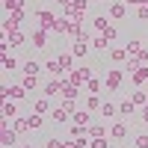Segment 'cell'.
Masks as SVG:
<instances>
[{"label":"cell","instance_id":"obj_1","mask_svg":"<svg viewBox=\"0 0 148 148\" xmlns=\"http://www.w3.org/2000/svg\"><path fill=\"white\" fill-rule=\"evenodd\" d=\"M125 74H127V71H121V68H110V71H107V77H104L107 92H116L119 86H121V80H125Z\"/></svg>","mask_w":148,"mask_h":148},{"label":"cell","instance_id":"obj_2","mask_svg":"<svg viewBox=\"0 0 148 148\" xmlns=\"http://www.w3.org/2000/svg\"><path fill=\"white\" fill-rule=\"evenodd\" d=\"M92 80V68L89 65H77L71 74H68V83H74V86H83V83H89Z\"/></svg>","mask_w":148,"mask_h":148},{"label":"cell","instance_id":"obj_3","mask_svg":"<svg viewBox=\"0 0 148 148\" xmlns=\"http://www.w3.org/2000/svg\"><path fill=\"white\" fill-rule=\"evenodd\" d=\"M65 77H53V80H47L45 83V98H53V95H59V92H62L65 89Z\"/></svg>","mask_w":148,"mask_h":148},{"label":"cell","instance_id":"obj_4","mask_svg":"<svg viewBox=\"0 0 148 148\" xmlns=\"http://www.w3.org/2000/svg\"><path fill=\"white\" fill-rule=\"evenodd\" d=\"M36 21H39L42 30H53V24H56V18H53L47 9H39V12H36Z\"/></svg>","mask_w":148,"mask_h":148},{"label":"cell","instance_id":"obj_5","mask_svg":"<svg viewBox=\"0 0 148 148\" xmlns=\"http://www.w3.org/2000/svg\"><path fill=\"white\" fill-rule=\"evenodd\" d=\"M30 42H33V47H39V51H45V47H47V30L36 27V30H33V36H30Z\"/></svg>","mask_w":148,"mask_h":148},{"label":"cell","instance_id":"obj_6","mask_svg":"<svg viewBox=\"0 0 148 148\" xmlns=\"http://www.w3.org/2000/svg\"><path fill=\"white\" fill-rule=\"evenodd\" d=\"M127 15V6H125V0H116V3H110V18L113 21H121Z\"/></svg>","mask_w":148,"mask_h":148},{"label":"cell","instance_id":"obj_7","mask_svg":"<svg viewBox=\"0 0 148 148\" xmlns=\"http://www.w3.org/2000/svg\"><path fill=\"white\" fill-rule=\"evenodd\" d=\"M27 89L24 86H3V98H15V101H24Z\"/></svg>","mask_w":148,"mask_h":148},{"label":"cell","instance_id":"obj_8","mask_svg":"<svg viewBox=\"0 0 148 148\" xmlns=\"http://www.w3.org/2000/svg\"><path fill=\"white\" fill-rule=\"evenodd\" d=\"M56 59H59V65H62V71H68V74L74 71V53H71V51H62Z\"/></svg>","mask_w":148,"mask_h":148},{"label":"cell","instance_id":"obj_9","mask_svg":"<svg viewBox=\"0 0 148 148\" xmlns=\"http://www.w3.org/2000/svg\"><path fill=\"white\" fill-rule=\"evenodd\" d=\"M110 136L113 139H125L127 136V121H116V125L110 127Z\"/></svg>","mask_w":148,"mask_h":148},{"label":"cell","instance_id":"obj_10","mask_svg":"<svg viewBox=\"0 0 148 148\" xmlns=\"http://www.w3.org/2000/svg\"><path fill=\"white\" fill-rule=\"evenodd\" d=\"M51 121H53V125H65V121H71V116L65 113L62 107H56V110H51Z\"/></svg>","mask_w":148,"mask_h":148},{"label":"cell","instance_id":"obj_11","mask_svg":"<svg viewBox=\"0 0 148 148\" xmlns=\"http://www.w3.org/2000/svg\"><path fill=\"white\" fill-rule=\"evenodd\" d=\"M101 116H104V121H107V119H116V116H119V104H113V101H104V107H101Z\"/></svg>","mask_w":148,"mask_h":148},{"label":"cell","instance_id":"obj_12","mask_svg":"<svg viewBox=\"0 0 148 148\" xmlns=\"http://www.w3.org/2000/svg\"><path fill=\"white\" fill-rule=\"evenodd\" d=\"M27 121H30V130H42V127H45V116H42V113H36V110L27 116Z\"/></svg>","mask_w":148,"mask_h":148},{"label":"cell","instance_id":"obj_13","mask_svg":"<svg viewBox=\"0 0 148 148\" xmlns=\"http://www.w3.org/2000/svg\"><path fill=\"white\" fill-rule=\"evenodd\" d=\"M130 80L136 83V86H142V83H148V65H139L136 71L130 74Z\"/></svg>","mask_w":148,"mask_h":148},{"label":"cell","instance_id":"obj_14","mask_svg":"<svg viewBox=\"0 0 148 148\" xmlns=\"http://www.w3.org/2000/svg\"><path fill=\"white\" fill-rule=\"evenodd\" d=\"M71 121H74V125H86V127H89V121H92V113H89V110H77V113L71 116Z\"/></svg>","mask_w":148,"mask_h":148},{"label":"cell","instance_id":"obj_15","mask_svg":"<svg viewBox=\"0 0 148 148\" xmlns=\"http://www.w3.org/2000/svg\"><path fill=\"white\" fill-rule=\"evenodd\" d=\"M45 71L47 74H53V77H62V65H59V59H47V62H45Z\"/></svg>","mask_w":148,"mask_h":148},{"label":"cell","instance_id":"obj_16","mask_svg":"<svg viewBox=\"0 0 148 148\" xmlns=\"http://www.w3.org/2000/svg\"><path fill=\"white\" fill-rule=\"evenodd\" d=\"M133 113H136V104H133L130 98H127V101H121V104H119V116H121V119H127V116H133Z\"/></svg>","mask_w":148,"mask_h":148},{"label":"cell","instance_id":"obj_17","mask_svg":"<svg viewBox=\"0 0 148 148\" xmlns=\"http://www.w3.org/2000/svg\"><path fill=\"white\" fill-rule=\"evenodd\" d=\"M3 39H6L12 47H21V45H24V33H21V30H12V33H6V36H3Z\"/></svg>","mask_w":148,"mask_h":148},{"label":"cell","instance_id":"obj_18","mask_svg":"<svg viewBox=\"0 0 148 148\" xmlns=\"http://www.w3.org/2000/svg\"><path fill=\"white\" fill-rule=\"evenodd\" d=\"M21 68H24V74H33V77H39L45 65H42V62H36V59H30V62H24Z\"/></svg>","mask_w":148,"mask_h":148},{"label":"cell","instance_id":"obj_19","mask_svg":"<svg viewBox=\"0 0 148 148\" xmlns=\"http://www.w3.org/2000/svg\"><path fill=\"white\" fill-rule=\"evenodd\" d=\"M86 133H89L92 139H98V136H107V125H89V127H86Z\"/></svg>","mask_w":148,"mask_h":148},{"label":"cell","instance_id":"obj_20","mask_svg":"<svg viewBox=\"0 0 148 148\" xmlns=\"http://www.w3.org/2000/svg\"><path fill=\"white\" fill-rule=\"evenodd\" d=\"M110 59H113V62H127V51L125 47H113V51H110Z\"/></svg>","mask_w":148,"mask_h":148},{"label":"cell","instance_id":"obj_21","mask_svg":"<svg viewBox=\"0 0 148 148\" xmlns=\"http://www.w3.org/2000/svg\"><path fill=\"white\" fill-rule=\"evenodd\" d=\"M12 130H15V133L30 130V121H27V119H21V116H18V119H12Z\"/></svg>","mask_w":148,"mask_h":148},{"label":"cell","instance_id":"obj_22","mask_svg":"<svg viewBox=\"0 0 148 148\" xmlns=\"http://www.w3.org/2000/svg\"><path fill=\"white\" fill-rule=\"evenodd\" d=\"M36 113H51V98H36Z\"/></svg>","mask_w":148,"mask_h":148},{"label":"cell","instance_id":"obj_23","mask_svg":"<svg viewBox=\"0 0 148 148\" xmlns=\"http://www.w3.org/2000/svg\"><path fill=\"white\" fill-rule=\"evenodd\" d=\"M101 107H104V101H101L98 95H89V98H86V110H89V113H92V110H101Z\"/></svg>","mask_w":148,"mask_h":148},{"label":"cell","instance_id":"obj_24","mask_svg":"<svg viewBox=\"0 0 148 148\" xmlns=\"http://www.w3.org/2000/svg\"><path fill=\"white\" fill-rule=\"evenodd\" d=\"M125 51H127V56H136V53L142 51V42H139V39H133V42H127V45H125Z\"/></svg>","mask_w":148,"mask_h":148},{"label":"cell","instance_id":"obj_25","mask_svg":"<svg viewBox=\"0 0 148 148\" xmlns=\"http://www.w3.org/2000/svg\"><path fill=\"white\" fill-rule=\"evenodd\" d=\"M3 119H18V107L12 104V101L3 104Z\"/></svg>","mask_w":148,"mask_h":148},{"label":"cell","instance_id":"obj_26","mask_svg":"<svg viewBox=\"0 0 148 148\" xmlns=\"http://www.w3.org/2000/svg\"><path fill=\"white\" fill-rule=\"evenodd\" d=\"M62 110L68 116H74V113H77V101H74V98H62Z\"/></svg>","mask_w":148,"mask_h":148},{"label":"cell","instance_id":"obj_27","mask_svg":"<svg viewBox=\"0 0 148 148\" xmlns=\"http://www.w3.org/2000/svg\"><path fill=\"white\" fill-rule=\"evenodd\" d=\"M3 9L6 12H18V9H24V0H3Z\"/></svg>","mask_w":148,"mask_h":148},{"label":"cell","instance_id":"obj_28","mask_svg":"<svg viewBox=\"0 0 148 148\" xmlns=\"http://www.w3.org/2000/svg\"><path fill=\"white\" fill-rule=\"evenodd\" d=\"M130 101L136 104V107H148V95H145V92H133V95H130Z\"/></svg>","mask_w":148,"mask_h":148},{"label":"cell","instance_id":"obj_29","mask_svg":"<svg viewBox=\"0 0 148 148\" xmlns=\"http://www.w3.org/2000/svg\"><path fill=\"white\" fill-rule=\"evenodd\" d=\"M21 86H24V89H36V86H39V77H33V74H24Z\"/></svg>","mask_w":148,"mask_h":148},{"label":"cell","instance_id":"obj_30","mask_svg":"<svg viewBox=\"0 0 148 148\" xmlns=\"http://www.w3.org/2000/svg\"><path fill=\"white\" fill-rule=\"evenodd\" d=\"M92 27H95V30H98V33H104V30H107V27H110V21H107V18H104V15H98V18H95V21H92Z\"/></svg>","mask_w":148,"mask_h":148},{"label":"cell","instance_id":"obj_31","mask_svg":"<svg viewBox=\"0 0 148 148\" xmlns=\"http://www.w3.org/2000/svg\"><path fill=\"white\" fill-rule=\"evenodd\" d=\"M3 68H6V71H15V68H18V59L9 56V53H3Z\"/></svg>","mask_w":148,"mask_h":148},{"label":"cell","instance_id":"obj_32","mask_svg":"<svg viewBox=\"0 0 148 148\" xmlns=\"http://www.w3.org/2000/svg\"><path fill=\"white\" fill-rule=\"evenodd\" d=\"M71 139H80V136H86V125H71Z\"/></svg>","mask_w":148,"mask_h":148},{"label":"cell","instance_id":"obj_33","mask_svg":"<svg viewBox=\"0 0 148 148\" xmlns=\"http://www.w3.org/2000/svg\"><path fill=\"white\" fill-rule=\"evenodd\" d=\"M101 36H104V39H107V42H116V39H119V30L113 27V24H110V27H107V30H104Z\"/></svg>","mask_w":148,"mask_h":148},{"label":"cell","instance_id":"obj_34","mask_svg":"<svg viewBox=\"0 0 148 148\" xmlns=\"http://www.w3.org/2000/svg\"><path fill=\"white\" fill-rule=\"evenodd\" d=\"M107 45H110V42L104 39V36H95V39H92V51H104Z\"/></svg>","mask_w":148,"mask_h":148},{"label":"cell","instance_id":"obj_35","mask_svg":"<svg viewBox=\"0 0 148 148\" xmlns=\"http://www.w3.org/2000/svg\"><path fill=\"white\" fill-rule=\"evenodd\" d=\"M86 89H89V95H98V92H101V80H98V77H92L89 83H86Z\"/></svg>","mask_w":148,"mask_h":148},{"label":"cell","instance_id":"obj_36","mask_svg":"<svg viewBox=\"0 0 148 148\" xmlns=\"http://www.w3.org/2000/svg\"><path fill=\"white\" fill-rule=\"evenodd\" d=\"M45 148H65V142L59 139V136H51V139L45 142Z\"/></svg>","mask_w":148,"mask_h":148},{"label":"cell","instance_id":"obj_37","mask_svg":"<svg viewBox=\"0 0 148 148\" xmlns=\"http://www.w3.org/2000/svg\"><path fill=\"white\" fill-rule=\"evenodd\" d=\"M133 148H148V133H139V136L133 139Z\"/></svg>","mask_w":148,"mask_h":148},{"label":"cell","instance_id":"obj_38","mask_svg":"<svg viewBox=\"0 0 148 148\" xmlns=\"http://www.w3.org/2000/svg\"><path fill=\"white\" fill-rule=\"evenodd\" d=\"M62 95H65V98H77V86H74V83H65Z\"/></svg>","mask_w":148,"mask_h":148},{"label":"cell","instance_id":"obj_39","mask_svg":"<svg viewBox=\"0 0 148 148\" xmlns=\"http://www.w3.org/2000/svg\"><path fill=\"white\" fill-rule=\"evenodd\" d=\"M89 148H110L107 145V136H98V139H92V145Z\"/></svg>","mask_w":148,"mask_h":148},{"label":"cell","instance_id":"obj_40","mask_svg":"<svg viewBox=\"0 0 148 148\" xmlns=\"http://www.w3.org/2000/svg\"><path fill=\"white\" fill-rule=\"evenodd\" d=\"M136 18L139 21H148V6H136Z\"/></svg>","mask_w":148,"mask_h":148},{"label":"cell","instance_id":"obj_41","mask_svg":"<svg viewBox=\"0 0 148 148\" xmlns=\"http://www.w3.org/2000/svg\"><path fill=\"white\" fill-rule=\"evenodd\" d=\"M136 59H139V62H142V65H145V62H148V51H145V47H142V51H139V53H136Z\"/></svg>","mask_w":148,"mask_h":148},{"label":"cell","instance_id":"obj_42","mask_svg":"<svg viewBox=\"0 0 148 148\" xmlns=\"http://www.w3.org/2000/svg\"><path fill=\"white\" fill-rule=\"evenodd\" d=\"M127 6H145V0H125Z\"/></svg>","mask_w":148,"mask_h":148},{"label":"cell","instance_id":"obj_43","mask_svg":"<svg viewBox=\"0 0 148 148\" xmlns=\"http://www.w3.org/2000/svg\"><path fill=\"white\" fill-rule=\"evenodd\" d=\"M142 121H148V107H145V110H142Z\"/></svg>","mask_w":148,"mask_h":148},{"label":"cell","instance_id":"obj_44","mask_svg":"<svg viewBox=\"0 0 148 148\" xmlns=\"http://www.w3.org/2000/svg\"><path fill=\"white\" fill-rule=\"evenodd\" d=\"M24 148H33V145H24Z\"/></svg>","mask_w":148,"mask_h":148},{"label":"cell","instance_id":"obj_45","mask_svg":"<svg viewBox=\"0 0 148 148\" xmlns=\"http://www.w3.org/2000/svg\"><path fill=\"white\" fill-rule=\"evenodd\" d=\"M145 6H148V0H145Z\"/></svg>","mask_w":148,"mask_h":148}]
</instances>
